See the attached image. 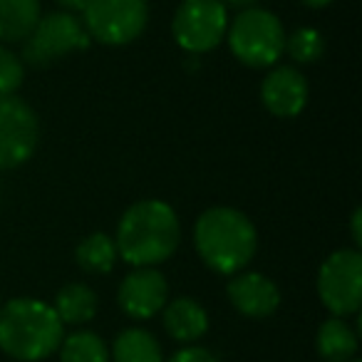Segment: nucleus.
<instances>
[{
	"mask_svg": "<svg viewBox=\"0 0 362 362\" xmlns=\"http://www.w3.org/2000/svg\"><path fill=\"white\" fill-rule=\"evenodd\" d=\"M60 362H110V350L97 332L77 330L62 337L60 342Z\"/></svg>",
	"mask_w": 362,
	"mask_h": 362,
	"instance_id": "obj_19",
	"label": "nucleus"
},
{
	"mask_svg": "<svg viewBox=\"0 0 362 362\" xmlns=\"http://www.w3.org/2000/svg\"><path fill=\"white\" fill-rule=\"evenodd\" d=\"M303 6H308V8H327L332 3V0H300Z\"/></svg>",
	"mask_w": 362,
	"mask_h": 362,
	"instance_id": "obj_26",
	"label": "nucleus"
},
{
	"mask_svg": "<svg viewBox=\"0 0 362 362\" xmlns=\"http://www.w3.org/2000/svg\"><path fill=\"white\" fill-rule=\"evenodd\" d=\"M283 52H288L298 65H313L325 52V40L313 28H298L293 35H286V50Z\"/></svg>",
	"mask_w": 362,
	"mask_h": 362,
	"instance_id": "obj_20",
	"label": "nucleus"
},
{
	"mask_svg": "<svg viewBox=\"0 0 362 362\" xmlns=\"http://www.w3.org/2000/svg\"><path fill=\"white\" fill-rule=\"evenodd\" d=\"M194 246L202 261L218 276L241 273L258 251V233L243 211L214 206L197 218Z\"/></svg>",
	"mask_w": 362,
	"mask_h": 362,
	"instance_id": "obj_2",
	"label": "nucleus"
},
{
	"mask_svg": "<svg viewBox=\"0 0 362 362\" xmlns=\"http://www.w3.org/2000/svg\"><path fill=\"white\" fill-rule=\"evenodd\" d=\"M115 362H164L161 345L144 327H127L117 335L112 345Z\"/></svg>",
	"mask_w": 362,
	"mask_h": 362,
	"instance_id": "obj_17",
	"label": "nucleus"
},
{
	"mask_svg": "<svg viewBox=\"0 0 362 362\" xmlns=\"http://www.w3.org/2000/svg\"><path fill=\"white\" fill-rule=\"evenodd\" d=\"M228 30V8L221 0H181L171 21V35L192 55L216 50Z\"/></svg>",
	"mask_w": 362,
	"mask_h": 362,
	"instance_id": "obj_6",
	"label": "nucleus"
},
{
	"mask_svg": "<svg viewBox=\"0 0 362 362\" xmlns=\"http://www.w3.org/2000/svg\"><path fill=\"white\" fill-rule=\"evenodd\" d=\"M166 362H218V357L211 350L202 345H184L179 352L169 357Z\"/></svg>",
	"mask_w": 362,
	"mask_h": 362,
	"instance_id": "obj_22",
	"label": "nucleus"
},
{
	"mask_svg": "<svg viewBox=\"0 0 362 362\" xmlns=\"http://www.w3.org/2000/svg\"><path fill=\"white\" fill-rule=\"evenodd\" d=\"M57 6L65 8V13H82L90 6V0H57Z\"/></svg>",
	"mask_w": 362,
	"mask_h": 362,
	"instance_id": "obj_24",
	"label": "nucleus"
},
{
	"mask_svg": "<svg viewBox=\"0 0 362 362\" xmlns=\"http://www.w3.org/2000/svg\"><path fill=\"white\" fill-rule=\"evenodd\" d=\"M52 310L62 325H85L97 315V296L85 283H67L55 296Z\"/></svg>",
	"mask_w": 362,
	"mask_h": 362,
	"instance_id": "obj_16",
	"label": "nucleus"
},
{
	"mask_svg": "<svg viewBox=\"0 0 362 362\" xmlns=\"http://www.w3.org/2000/svg\"><path fill=\"white\" fill-rule=\"evenodd\" d=\"M169 300V283L156 268H134L122 281L117 303L132 320H149L159 315Z\"/></svg>",
	"mask_w": 362,
	"mask_h": 362,
	"instance_id": "obj_10",
	"label": "nucleus"
},
{
	"mask_svg": "<svg viewBox=\"0 0 362 362\" xmlns=\"http://www.w3.org/2000/svg\"><path fill=\"white\" fill-rule=\"evenodd\" d=\"M317 298L337 317L355 315L362 303V256L357 248L330 253L317 271Z\"/></svg>",
	"mask_w": 362,
	"mask_h": 362,
	"instance_id": "obj_8",
	"label": "nucleus"
},
{
	"mask_svg": "<svg viewBox=\"0 0 362 362\" xmlns=\"http://www.w3.org/2000/svg\"><path fill=\"white\" fill-rule=\"evenodd\" d=\"M261 102L271 115L291 119L308 105V80L291 65H278L266 75L261 85Z\"/></svg>",
	"mask_w": 362,
	"mask_h": 362,
	"instance_id": "obj_12",
	"label": "nucleus"
},
{
	"mask_svg": "<svg viewBox=\"0 0 362 362\" xmlns=\"http://www.w3.org/2000/svg\"><path fill=\"white\" fill-rule=\"evenodd\" d=\"M315 350L325 362H350L357 355V332L345 317H327L315 335Z\"/></svg>",
	"mask_w": 362,
	"mask_h": 362,
	"instance_id": "obj_14",
	"label": "nucleus"
},
{
	"mask_svg": "<svg viewBox=\"0 0 362 362\" xmlns=\"http://www.w3.org/2000/svg\"><path fill=\"white\" fill-rule=\"evenodd\" d=\"M360 226H362V211H360V209H355V211H352V218H350V231H352V243H355V248L362 246Z\"/></svg>",
	"mask_w": 362,
	"mask_h": 362,
	"instance_id": "obj_23",
	"label": "nucleus"
},
{
	"mask_svg": "<svg viewBox=\"0 0 362 362\" xmlns=\"http://www.w3.org/2000/svg\"><path fill=\"white\" fill-rule=\"evenodd\" d=\"M228 47L246 67H273L286 50V30L276 13L266 8H246L228 23Z\"/></svg>",
	"mask_w": 362,
	"mask_h": 362,
	"instance_id": "obj_4",
	"label": "nucleus"
},
{
	"mask_svg": "<svg viewBox=\"0 0 362 362\" xmlns=\"http://www.w3.org/2000/svg\"><path fill=\"white\" fill-rule=\"evenodd\" d=\"M25 80V62L0 45V95H16Z\"/></svg>",
	"mask_w": 362,
	"mask_h": 362,
	"instance_id": "obj_21",
	"label": "nucleus"
},
{
	"mask_svg": "<svg viewBox=\"0 0 362 362\" xmlns=\"http://www.w3.org/2000/svg\"><path fill=\"white\" fill-rule=\"evenodd\" d=\"M40 18V0H0V42H23Z\"/></svg>",
	"mask_w": 362,
	"mask_h": 362,
	"instance_id": "obj_15",
	"label": "nucleus"
},
{
	"mask_svg": "<svg viewBox=\"0 0 362 362\" xmlns=\"http://www.w3.org/2000/svg\"><path fill=\"white\" fill-rule=\"evenodd\" d=\"M85 30L90 40L122 47L134 42L149 23L146 0H90L85 8Z\"/></svg>",
	"mask_w": 362,
	"mask_h": 362,
	"instance_id": "obj_7",
	"label": "nucleus"
},
{
	"mask_svg": "<svg viewBox=\"0 0 362 362\" xmlns=\"http://www.w3.org/2000/svg\"><path fill=\"white\" fill-rule=\"evenodd\" d=\"M226 296L241 315L253 317V320L271 317L281 305V291L276 283L263 273L253 271L233 273L226 286Z\"/></svg>",
	"mask_w": 362,
	"mask_h": 362,
	"instance_id": "obj_11",
	"label": "nucleus"
},
{
	"mask_svg": "<svg viewBox=\"0 0 362 362\" xmlns=\"http://www.w3.org/2000/svg\"><path fill=\"white\" fill-rule=\"evenodd\" d=\"M40 122L33 107L16 95H0V169L25 164L37 149Z\"/></svg>",
	"mask_w": 362,
	"mask_h": 362,
	"instance_id": "obj_9",
	"label": "nucleus"
},
{
	"mask_svg": "<svg viewBox=\"0 0 362 362\" xmlns=\"http://www.w3.org/2000/svg\"><path fill=\"white\" fill-rule=\"evenodd\" d=\"M65 325L52 305L37 298H13L0 305V350L21 362H40L60 347Z\"/></svg>",
	"mask_w": 362,
	"mask_h": 362,
	"instance_id": "obj_3",
	"label": "nucleus"
},
{
	"mask_svg": "<svg viewBox=\"0 0 362 362\" xmlns=\"http://www.w3.org/2000/svg\"><path fill=\"white\" fill-rule=\"evenodd\" d=\"M117 258H119L117 243H115V238H110L107 233H92V236L82 238L75 251L77 266L87 273H95V276L110 273L112 268H115Z\"/></svg>",
	"mask_w": 362,
	"mask_h": 362,
	"instance_id": "obj_18",
	"label": "nucleus"
},
{
	"mask_svg": "<svg viewBox=\"0 0 362 362\" xmlns=\"http://www.w3.org/2000/svg\"><path fill=\"white\" fill-rule=\"evenodd\" d=\"M181 241L176 211L159 199L136 202L122 214L117 226V253L134 268H154L171 258Z\"/></svg>",
	"mask_w": 362,
	"mask_h": 362,
	"instance_id": "obj_1",
	"label": "nucleus"
},
{
	"mask_svg": "<svg viewBox=\"0 0 362 362\" xmlns=\"http://www.w3.org/2000/svg\"><path fill=\"white\" fill-rule=\"evenodd\" d=\"M226 8H236V11H246V8H253L258 0H221Z\"/></svg>",
	"mask_w": 362,
	"mask_h": 362,
	"instance_id": "obj_25",
	"label": "nucleus"
},
{
	"mask_svg": "<svg viewBox=\"0 0 362 362\" xmlns=\"http://www.w3.org/2000/svg\"><path fill=\"white\" fill-rule=\"evenodd\" d=\"M87 47H90V35L80 18H75L72 13H50L40 18L30 35L23 40L21 60L40 70L70 52H80Z\"/></svg>",
	"mask_w": 362,
	"mask_h": 362,
	"instance_id": "obj_5",
	"label": "nucleus"
},
{
	"mask_svg": "<svg viewBox=\"0 0 362 362\" xmlns=\"http://www.w3.org/2000/svg\"><path fill=\"white\" fill-rule=\"evenodd\" d=\"M161 322H164V330L171 340L181 342V345H194L206 335L209 313L204 310L199 300L181 296L174 300H166V305L161 308Z\"/></svg>",
	"mask_w": 362,
	"mask_h": 362,
	"instance_id": "obj_13",
	"label": "nucleus"
},
{
	"mask_svg": "<svg viewBox=\"0 0 362 362\" xmlns=\"http://www.w3.org/2000/svg\"><path fill=\"white\" fill-rule=\"evenodd\" d=\"M350 362H362V360H357V357H352V360Z\"/></svg>",
	"mask_w": 362,
	"mask_h": 362,
	"instance_id": "obj_27",
	"label": "nucleus"
}]
</instances>
